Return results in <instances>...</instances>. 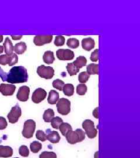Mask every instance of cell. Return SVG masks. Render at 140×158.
<instances>
[{"label": "cell", "instance_id": "1", "mask_svg": "<svg viewBox=\"0 0 140 158\" xmlns=\"http://www.w3.org/2000/svg\"><path fill=\"white\" fill-rule=\"evenodd\" d=\"M0 77L3 81L12 84L22 83L27 82L28 74L23 66H14L8 73L4 72L0 67Z\"/></svg>", "mask_w": 140, "mask_h": 158}, {"label": "cell", "instance_id": "2", "mask_svg": "<svg viewBox=\"0 0 140 158\" xmlns=\"http://www.w3.org/2000/svg\"><path fill=\"white\" fill-rule=\"evenodd\" d=\"M66 136L68 142L74 145L83 141L85 138V133L81 129H77L75 131H70Z\"/></svg>", "mask_w": 140, "mask_h": 158}, {"label": "cell", "instance_id": "3", "mask_svg": "<svg viewBox=\"0 0 140 158\" xmlns=\"http://www.w3.org/2000/svg\"><path fill=\"white\" fill-rule=\"evenodd\" d=\"M58 113L62 115H67L71 111V102L67 98H62L57 103Z\"/></svg>", "mask_w": 140, "mask_h": 158}, {"label": "cell", "instance_id": "4", "mask_svg": "<svg viewBox=\"0 0 140 158\" xmlns=\"http://www.w3.org/2000/svg\"><path fill=\"white\" fill-rule=\"evenodd\" d=\"M36 128V123L32 119H28L24 123L22 135L26 138H31L34 135Z\"/></svg>", "mask_w": 140, "mask_h": 158}, {"label": "cell", "instance_id": "5", "mask_svg": "<svg viewBox=\"0 0 140 158\" xmlns=\"http://www.w3.org/2000/svg\"><path fill=\"white\" fill-rule=\"evenodd\" d=\"M82 128L85 131L86 135L90 139H94L97 136L98 131L95 128L94 123L90 120L86 119L82 123Z\"/></svg>", "mask_w": 140, "mask_h": 158}, {"label": "cell", "instance_id": "6", "mask_svg": "<svg viewBox=\"0 0 140 158\" xmlns=\"http://www.w3.org/2000/svg\"><path fill=\"white\" fill-rule=\"evenodd\" d=\"M37 73L42 78L51 79L54 75V70L50 66H45L42 64L38 68Z\"/></svg>", "mask_w": 140, "mask_h": 158}, {"label": "cell", "instance_id": "7", "mask_svg": "<svg viewBox=\"0 0 140 158\" xmlns=\"http://www.w3.org/2000/svg\"><path fill=\"white\" fill-rule=\"evenodd\" d=\"M22 111L21 108L18 105L12 108L11 111L8 114L7 117L9 120V122L11 124H15L17 123L19 120V118L21 116Z\"/></svg>", "mask_w": 140, "mask_h": 158}, {"label": "cell", "instance_id": "8", "mask_svg": "<svg viewBox=\"0 0 140 158\" xmlns=\"http://www.w3.org/2000/svg\"><path fill=\"white\" fill-rule=\"evenodd\" d=\"M18 62V57L15 53H12L10 55H3L0 56V64L6 66L8 64L10 66H12Z\"/></svg>", "mask_w": 140, "mask_h": 158}, {"label": "cell", "instance_id": "9", "mask_svg": "<svg viewBox=\"0 0 140 158\" xmlns=\"http://www.w3.org/2000/svg\"><path fill=\"white\" fill-rule=\"evenodd\" d=\"M56 55L60 60H71L74 57V53L70 49H60L57 51Z\"/></svg>", "mask_w": 140, "mask_h": 158}, {"label": "cell", "instance_id": "10", "mask_svg": "<svg viewBox=\"0 0 140 158\" xmlns=\"http://www.w3.org/2000/svg\"><path fill=\"white\" fill-rule=\"evenodd\" d=\"M47 96L46 91L42 89L38 88L34 91L32 97V100L36 104L40 103L42 101H43Z\"/></svg>", "mask_w": 140, "mask_h": 158}, {"label": "cell", "instance_id": "11", "mask_svg": "<svg viewBox=\"0 0 140 158\" xmlns=\"http://www.w3.org/2000/svg\"><path fill=\"white\" fill-rule=\"evenodd\" d=\"M53 38L52 35H38L34 36V42L36 45L41 46L51 43Z\"/></svg>", "mask_w": 140, "mask_h": 158}, {"label": "cell", "instance_id": "12", "mask_svg": "<svg viewBox=\"0 0 140 158\" xmlns=\"http://www.w3.org/2000/svg\"><path fill=\"white\" fill-rule=\"evenodd\" d=\"M30 94V89L26 85H23L19 89L18 92L17 93V99L21 102H26L28 101Z\"/></svg>", "mask_w": 140, "mask_h": 158}, {"label": "cell", "instance_id": "13", "mask_svg": "<svg viewBox=\"0 0 140 158\" xmlns=\"http://www.w3.org/2000/svg\"><path fill=\"white\" fill-rule=\"evenodd\" d=\"M16 90V86L10 84L0 85V92L3 96H12Z\"/></svg>", "mask_w": 140, "mask_h": 158}, {"label": "cell", "instance_id": "14", "mask_svg": "<svg viewBox=\"0 0 140 158\" xmlns=\"http://www.w3.org/2000/svg\"><path fill=\"white\" fill-rule=\"evenodd\" d=\"M95 45V40L91 38H84L82 40V47L85 51H91L92 49L94 48Z\"/></svg>", "mask_w": 140, "mask_h": 158}, {"label": "cell", "instance_id": "15", "mask_svg": "<svg viewBox=\"0 0 140 158\" xmlns=\"http://www.w3.org/2000/svg\"><path fill=\"white\" fill-rule=\"evenodd\" d=\"M13 155V149L9 146L0 145V158H10Z\"/></svg>", "mask_w": 140, "mask_h": 158}, {"label": "cell", "instance_id": "16", "mask_svg": "<svg viewBox=\"0 0 140 158\" xmlns=\"http://www.w3.org/2000/svg\"><path fill=\"white\" fill-rule=\"evenodd\" d=\"M3 46H4V49L6 55H10L13 53V52L14 51V47L12 45L11 40H10L8 37L6 38Z\"/></svg>", "mask_w": 140, "mask_h": 158}, {"label": "cell", "instance_id": "17", "mask_svg": "<svg viewBox=\"0 0 140 158\" xmlns=\"http://www.w3.org/2000/svg\"><path fill=\"white\" fill-rule=\"evenodd\" d=\"M47 139L52 143H57L60 140V136L57 131H49L47 133Z\"/></svg>", "mask_w": 140, "mask_h": 158}, {"label": "cell", "instance_id": "18", "mask_svg": "<svg viewBox=\"0 0 140 158\" xmlns=\"http://www.w3.org/2000/svg\"><path fill=\"white\" fill-rule=\"evenodd\" d=\"M59 100V94L58 92H57L56 90H51L49 92V97L47 98L48 102L50 104H56V102H57Z\"/></svg>", "mask_w": 140, "mask_h": 158}, {"label": "cell", "instance_id": "19", "mask_svg": "<svg viewBox=\"0 0 140 158\" xmlns=\"http://www.w3.org/2000/svg\"><path fill=\"white\" fill-rule=\"evenodd\" d=\"M43 61L47 64H50L55 60V57L54 56V53L51 51H46L43 56Z\"/></svg>", "mask_w": 140, "mask_h": 158}, {"label": "cell", "instance_id": "20", "mask_svg": "<svg viewBox=\"0 0 140 158\" xmlns=\"http://www.w3.org/2000/svg\"><path fill=\"white\" fill-rule=\"evenodd\" d=\"M27 46L23 42H21L17 44L14 46V51L18 55H22L26 51Z\"/></svg>", "mask_w": 140, "mask_h": 158}, {"label": "cell", "instance_id": "21", "mask_svg": "<svg viewBox=\"0 0 140 158\" xmlns=\"http://www.w3.org/2000/svg\"><path fill=\"white\" fill-rule=\"evenodd\" d=\"M87 63V60L86 57L84 56H79L77 58V59L73 63V64L77 67V68L80 69L84 66H85Z\"/></svg>", "mask_w": 140, "mask_h": 158}, {"label": "cell", "instance_id": "22", "mask_svg": "<svg viewBox=\"0 0 140 158\" xmlns=\"http://www.w3.org/2000/svg\"><path fill=\"white\" fill-rule=\"evenodd\" d=\"M54 112L53 109H47L44 113L43 118L44 119L45 123H50L52 119L54 118Z\"/></svg>", "mask_w": 140, "mask_h": 158}, {"label": "cell", "instance_id": "23", "mask_svg": "<svg viewBox=\"0 0 140 158\" xmlns=\"http://www.w3.org/2000/svg\"><path fill=\"white\" fill-rule=\"evenodd\" d=\"M59 130L60 131L62 135L66 136L67 135L68 132L73 131V128H72V127L69 124L66 123H62L59 127Z\"/></svg>", "mask_w": 140, "mask_h": 158}, {"label": "cell", "instance_id": "24", "mask_svg": "<svg viewBox=\"0 0 140 158\" xmlns=\"http://www.w3.org/2000/svg\"><path fill=\"white\" fill-rule=\"evenodd\" d=\"M87 73L90 75L98 74H99V64L91 63L87 66L86 68Z\"/></svg>", "mask_w": 140, "mask_h": 158}, {"label": "cell", "instance_id": "25", "mask_svg": "<svg viewBox=\"0 0 140 158\" xmlns=\"http://www.w3.org/2000/svg\"><path fill=\"white\" fill-rule=\"evenodd\" d=\"M63 93L66 96L70 97L73 96L74 93V87L72 84H66L64 85L63 89Z\"/></svg>", "mask_w": 140, "mask_h": 158}, {"label": "cell", "instance_id": "26", "mask_svg": "<svg viewBox=\"0 0 140 158\" xmlns=\"http://www.w3.org/2000/svg\"><path fill=\"white\" fill-rule=\"evenodd\" d=\"M30 151L34 153H36L39 152L42 149V145L39 142L34 141L30 143Z\"/></svg>", "mask_w": 140, "mask_h": 158}, {"label": "cell", "instance_id": "27", "mask_svg": "<svg viewBox=\"0 0 140 158\" xmlns=\"http://www.w3.org/2000/svg\"><path fill=\"white\" fill-rule=\"evenodd\" d=\"M67 69L68 72L70 74V75L71 76H74V75H76L78 73L80 69H79L77 67H75L73 63H68L67 66Z\"/></svg>", "mask_w": 140, "mask_h": 158}, {"label": "cell", "instance_id": "28", "mask_svg": "<svg viewBox=\"0 0 140 158\" xmlns=\"http://www.w3.org/2000/svg\"><path fill=\"white\" fill-rule=\"evenodd\" d=\"M50 123L51 125L53 128L58 130V129H59L60 125L63 123V121L60 117H54L52 119Z\"/></svg>", "mask_w": 140, "mask_h": 158}, {"label": "cell", "instance_id": "29", "mask_svg": "<svg viewBox=\"0 0 140 158\" xmlns=\"http://www.w3.org/2000/svg\"><path fill=\"white\" fill-rule=\"evenodd\" d=\"M67 45L72 49H76L79 46V41L75 38H70L67 42Z\"/></svg>", "mask_w": 140, "mask_h": 158}, {"label": "cell", "instance_id": "30", "mask_svg": "<svg viewBox=\"0 0 140 158\" xmlns=\"http://www.w3.org/2000/svg\"><path fill=\"white\" fill-rule=\"evenodd\" d=\"M90 77V74H88L86 72H83L79 73L78 76L79 81L81 83L84 84L88 81Z\"/></svg>", "mask_w": 140, "mask_h": 158}, {"label": "cell", "instance_id": "31", "mask_svg": "<svg viewBox=\"0 0 140 158\" xmlns=\"http://www.w3.org/2000/svg\"><path fill=\"white\" fill-rule=\"evenodd\" d=\"M64 82L60 79H56L53 82V86L54 88L58 90L62 91L64 86Z\"/></svg>", "mask_w": 140, "mask_h": 158}, {"label": "cell", "instance_id": "32", "mask_svg": "<svg viewBox=\"0 0 140 158\" xmlns=\"http://www.w3.org/2000/svg\"><path fill=\"white\" fill-rule=\"evenodd\" d=\"M87 91V87L85 84H79L77 87V93L79 96H84Z\"/></svg>", "mask_w": 140, "mask_h": 158}, {"label": "cell", "instance_id": "33", "mask_svg": "<svg viewBox=\"0 0 140 158\" xmlns=\"http://www.w3.org/2000/svg\"><path fill=\"white\" fill-rule=\"evenodd\" d=\"M19 152L22 157H28L29 155V150L28 147L25 145H22L19 148Z\"/></svg>", "mask_w": 140, "mask_h": 158}, {"label": "cell", "instance_id": "34", "mask_svg": "<svg viewBox=\"0 0 140 158\" xmlns=\"http://www.w3.org/2000/svg\"><path fill=\"white\" fill-rule=\"evenodd\" d=\"M39 158H57V155L53 152L45 151L40 155Z\"/></svg>", "mask_w": 140, "mask_h": 158}, {"label": "cell", "instance_id": "35", "mask_svg": "<svg viewBox=\"0 0 140 158\" xmlns=\"http://www.w3.org/2000/svg\"><path fill=\"white\" fill-rule=\"evenodd\" d=\"M65 44V38L62 36H56L54 40V45L56 46H62Z\"/></svg>", "mask_w": 140, "mask_h": 158}, {"label": "cell", "instance_id": "36", "mask_svg": "<svg viewBox=\"0 0 140 158\" xmlns=\"http://www.w3.org/2000/svg\"><path fill=\"white\" fill-rule=\"evenodd\" d=\"M36 136L38 139L42 142H45L47 140V135L45 134V132L42 130H38L36 132Z\"/></svg>", "mask_w": 140, "mask_h": 158}, {"label": "cell", "instance_id": "37", "mask_svg": "<svg viewBox=\"0 0 140 158\" xmlns=\"http://www.w3.org/2000/svg\"><path fill=\"white\" fill-rule=\"evenodd\" d=\"M90 59L94 62H96L99 60V50L98 49H95L91 53Z\"/></svg>", "mask_w": 140, "mask_h": 158}, {"label": "cell", "instance_id": "38", "mask_svg": "<svg viewBox=\"0 0 140 158\" xmlns=\"http://www.w3.org/2000/svg\"><path fill=\"white\" fill-rule=\"evenodd\" d=\"M7 125H8V124H7L6 118L2 117H0V130L6 129Z\"/></svg>", "mask_w": 140, "mask_h": 158}, {"label": "cell", "instance_id": "39", "mask_svg": "<svg viewBox=\"0 0 140 158\" xmlns=\"http://www.w3.org/2000/svg\"><path fill=\"white\" fill-rule=\"evenodd\" d=\"M98 110H99V108L96 107L95 109L93 111L92 114L94 116V117L95 118H99V113H98Z\"/></svg>", "mask_w": 140, "mask_h": 158}, {"label": "cell", "instance_id": "40", "mask_svg": "<svg viewBox=\"0 0 140 158\" xmlns=\"http://www.w3.org/2000/svg\"><path fill=\"white\" fill-rule=\"evenodd\" d=\"M12 39L13 40H21L22 38V35L20 36H14V35H11Z\"/></svg>", "mask_w": 140, "mask_h": 158}, {"label": "cell", "instance_id": "41", "mask_svg": "<svg viewBox=\"0 0 140 158\" xmlns=\"http://www.w3.org/2000/svg\"><path fill=\"white\" fill-rule=\"evenodd\" d=\"M4 52V47L2 46H0V54H1Z\"/></svg>", "mask_w": 140, "mask_h": 158}, {"label": "cell", "instance_id": "42", "mask_svg": "<svg viewBox=\"0 0 140 158\" xmlns=\"http://www.w3.org/2000/svg\"><path fill=\"white\" fill-rule=\"evenodd\" d=\"M3 41V36L2 35H0V43L2 42Z\"/></svg>", "mask_w": 140, "mask_h": 158}, {"label": "cell", "instance_id": "43", "mask_svg": "<svg viewBox=\"0 0 140 158\" xmlns=\"http://www.w3.org/2000/svg\"><path fill=\"white\" fill-rule=\"evenodd\" d=\"M98 152H96L95 154V158H98Z\"/></svg>", "mask_w": 140, "mask_h": 158}, {"label": "cell", "instance_id": "44", "mask_svg": "<svg viewBox=\"0 0 140 158\" xmlns=\"http://www.w3.org/2000/svg\"></svg>", "mask_w": 140, "mask_h": 158}]
</instances>
